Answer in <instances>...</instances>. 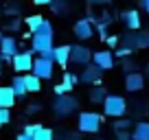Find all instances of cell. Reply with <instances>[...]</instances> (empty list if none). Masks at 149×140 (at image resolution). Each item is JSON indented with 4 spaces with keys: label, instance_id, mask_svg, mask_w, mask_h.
<instances>
[{
    "label": "cell",
    "instance_id": "obj_39",
    "mask_svg": "<svg viewBox=\"0 0 149 140\" xmlns=\"http://www.w3.org/2000/svg\"><path fill=\"white\" fill-rule=\"evenodd\" d=\"M0 75H2V61H0Z\"/></svg>",
    "mask_w": 149,
    "mask_h": 140
},
{
    "label": "cell",
    "instance_id": "obj_11",
    "mask_svg": "<svg viewBox=\"0 0 149 140\" xmlns=\"http://www.w3.org/2000/svg\"><path fill=\"white\" fill-rule=\"evenodd\" d=\"M92 64L101 70H112L114 68V53L112 51H99L92 53Z\"/></svg>",
    "mask_w": 149,
    "mask_h": 140
},
{
    "label": "cell",
    "instance_id": "obj_6",
    "mask_svg": "<svg viewBox=\"0 0 149 140\" xmlns=\"http://www.w3.org/2000/svg\"><path fill=\"white\" fill-rule=\"evenodd\" d=\"M77 98L70 96V94H64V96H57L55 101H53V112L57 114V116H68V114H72L74 110H77Z\"/></svg>",
    "mask_w": 149,
    "mask_h": 140
},
{
    "label": "cell",
    "instance_id": "obj_35",
    "mask_svg": "<svg viewBox=\"0 0 149 140\" xmlns=\"http://www.w3.org/2000/svg\"><path fill=\"white\" fill-rule=\"evenodd\" d=\"M90 5H94V7H99V5H107L110 0H88Z\"/></svg>",
    "mask_w": 149,
    "mask_h": 140
},
{
    "label": "cell",
    "instance_id": "obj_8",
    "mask_svg": "<svg viewBox=\"0 0 149 140\" xmlns=\"http://www.w3.org/2000/svg\"><path fill=\"white\" fill-rule=\"evenodd\" d=\"M92 61V51L88 46H81V44H74L70 46V64L77 66H88Z\"/></svg>",
    "mask_w": 149,
    "mask_h": 140
},
{
    "label": "cell",
    "instance_id": "obj_24",
    "mask_svg": "<svg viewBox=\"0 0 149 140\" xmlns=\"http://www.w3.org/2000/svg\"><path fill=\"white\" fill-rule=\"evenodd\" d=\"M77 81H79V77H74L72 72H64V77H61V83L66 85V90H68V92L72 90V85L77 83Z\"/></svg>",
    "mask_w": 149,
    "mask_h": 140
},
{
    "label": "cell",
    "instance_id": "obj_13",
    "mask_svg": "<svg viewBox=\"0 0 149 140\" xmlns=\"http://www.w3.org/2000/svg\"><path fill=\"white\" fill-rule=\"evenodd\" d=\"M143 88H145V77L140 75L138 70L125 75V90L127 92H138V90H143Z\"/></svg>",
    "mask_w": 149,
    "mask_h": 140
},
{
    "label": "cell",
    "instance_id": "obj_37",
    "mask_svg": "<svg viewBox=\"0 0 149 140\" xmlns=\"http://www.w3.org/2000/svg\"><path fill=\"white\" fill-rule=\"evenodd\" d=\"M33 2H35V5H51L53 0H33Z\"/></svg>",
    "mask_w": 149,
    "mask_h": 140
},
{
    "label": "cell",
    "instance_id": "obj_23",
    "mask_svg": "<svg viewBox=\"0 0 149 140\" xmlns=\"http://www.w3.org/2000/svg\"><path fill=\"white\" fill-rule=\"evenodd\" d=\"M33 35H42V37H53V24L48 22V20H44V24L40 28H37Z\"/></svg>",
    "mask_w": 149,
    "mask_h": 140
},
{
    "label": "cell",
    "instance_id": "obj_14",
    "mask_svg": "<svg viewBox=\"0 0 149 140\" xmlns=\"http://www.w3.org/2000/svg\"><path fill=\"white\" fill-rule=\"evenodd\" d=\"M53 61L66 68V64H70V44H61L53 48Z\"/></svg>",
    "mask_w": 149,
    "mask_h": 140
},
{
    "label": "cell",
    "instance_id": "obj_18",
    "mask_svg": "<svg viewBox=\"0 0 149 140\" xmlns=\"http://www.w3.org/2000/svg\"><path fill=\"white\" fill-rule=\"evenodd\" d=\"M11 90H13L15 98H20V96H24V94H29V92H26V83H24V75L13 77V81H11Z\"/></svg>",
    "mask_w": 149,
    "mask_h": 140
},
{
    "label": "cell",
    "instance_id": "obj_12",
    "mask_svg": "<svg viewBox=\"0 0 149 140\" xmlns=\"http://www.w3.org/2000/svg\"><path fill=\"white\" fill-rule=\"evenodd\" d=\"M72 33H74L77 40H90V37H94V26L84 18V20H77V22H74Z\"/></svg>",
    "mask_w": 149,
    "mask_h": 140
},
{
    "label": "cell",
    "instance_id": "obj_7",
    "mask_svg": "<svg viewBox=\"0 0 149 140\" xmlns=\"http://www.w3.org/2000/svg\"><path fill=\"white\" fill-rule=\"evenodd\" d=\"M55 61H51V59H44V57H35L33 59V75L37 77V79L42 81V79H51L53 77V68H55Z\"/></svg>",
    "mask_w": 149,
    "mask_h": 140
},
{
    "label": "cell",
    "instance_id": "obj_30",
    "mask_svg": "<svg viewBox=\"0 0 149 140\" xmlns=\"http://www.w3.org/2000/svg\"><path fill=\"white\" fill-rule=\"evenodd\" d=\"M9 121H11V116H9V110H0V127H5Z\"/></svg>",
    "mask_w": 149,
    "mask_h": 140
},
{
    "label": "cell",
    "instance_id": "obj_33",
    "mask_svg": "<svg viewBox=\"0 0 149 140\" xmlns=\"http://www.w3.org/2000/svg\"><path fill=\"white\" fill-rule=\"evenodd\" d=\"M40 110H42V107H40V103H31V105H26V114H37Z\"/></svg>",
    "mask_w": 149,
    "mask_h": 140
},
{
    "label": "cell",
    "instance_id": "obj_28",
    "mask_svg": "<svg viewBox=\"0 0 149 140\" xmlns=\"http://www.w3.org/2000/svg\"><path fill=\"white\" fill-rule=\"evenodd\" d=\"M132 48H127V46H121V48H116V51H114V55L116 57H121V59H127V57H132Z\"/></svg>",
    "mask_w": 149,
    "mask_h": 140
},
{
    "label": "cell",
    "instance_id": "obj_41",
    "mask_svg": "<svg viewBox=\"0 0 149 140\" xmlns=\"http://www.w3.org/2000/svg\"><path fill=\"white\" fill-rule=\"evenodd\" d=\"M0 40H2V33H0Z\"/></svg>",
    "mask_w": 149,
    "mask_h": 140
},
{
    "label": "cell",
    "instance_id": "obj_1",
    "mask_svg": "<svg viewBox=\"0 0 149 140\" xmlns=\"http://www.w3.org/2000/svg\"><path fill=\"white\" fill-rule=\"evenodd\" d=\"M101 105H103V114H105V116H112V118H121V116H125V112H127L125 98L118 96V94H107Z\"/></svg>",
    "mask_w": 149,
    "mask_h": 140
},
{
    "label": "cell",
    "instance_id": "obj_5",
    "mask_svg": "<svg viewBox=\"0 0 149 140\" xmlns=\"http://www.w3.org/2000/svg\"><path fill=\"white\" fill-rule=\"evenodd\" d=\"M18 53H20L18 40H15L13 35H2V40H0V61H9L11 64V59H13Z\"/></svg>",
    "mask_w": 149,
    "mask_h": 140
},
{
    "label": "cell",
    "instance_id": "obj_36",
    "mask_svg": "<svg viewBox=\"0 0 149 140\" xmlns=\"http://www.w3.org/2000/svg\"><path fill=\"white\" fill-rule=\"evenodd\" d=\"M138 2H140V7H143V9L149 13V0H138Z\"/></svg>",
    "mask_w": 149,
    "mask_h": 140
},
{
    "label": "cell",
    "instance_id": "obj_26",
    "mask_svg": "<svg viewBox=\"0 0 149 140\" xmlns=\"http://www.w3.org/2000/svg\"><path fill=\"white\" fill-rule=\"evenodd\" d=\"M132 127V121H127V118H116V123H114V131H127Z\"/></svg>",
    "mask_w": 149,
    "mask_h": 140
},
{
    "label": "cell",
    "instance_id": "obj_34",
    "mask_svg": "<svg viewBox=\"0 0 149 140\" xmlns=\"http://www.w3.org/2000/svg\"><path fill=\"white\" fill-rule=\"evenodd\" d=\"M116 140H132V134H127V131H116Z\"/></svg>",
    "mask_w": 149,
    "mask_h": 140
},
{
    "label": "cell",
    "instance_id": "obj_38",
    "mask_svg": "<svg viewBox=\"0 0 149 140\" xmlns=\"http://www.w3.org/2000/svg\"><path fill=\"white\" fill-rule=\"evenodd\" d=\"M15 140H33V138H29V136H24V134H20V136H18V138H15Z\"/></svg>",
    "mask_w": 149,
    "mask_h": 140
},
{
    "label": "cell",
    "instance_id": "obj_10",
    "mask_svg": "<svg viewBox=\"0 0 149 140\" xmlns=\"http://www.w3.org/2000/svg\"><path fill=\"white\" fill-rule=\"evenodd\" d=\"M101 77H103V70L97 68V66L90 61L88 66H84V72L79 75V81L81 83H88V85H99L101 83Z\"/></svg>",
    "mask_w": 149,
    "mask_h": 140
},
{
    "label": "cell",
    "instance_id": "obj_21",
    "mask_svg": "<svg viewBox=\"0 0 149 140\" xmlns=\"http://www.w3.org/2000/svg\"><path fill=\"white\" fill-rule=\"evenodd\" d=\"M105 96H107V92H105V88H103L101 83L94 85V88L90 90V101H92V103H103Z\"/></svg>",
    "mask_w": 149,
    "mask_h": 140
},
{
    "label": "cell",
    "instance_id": "obj_20",
    "mask_svg": "<svg viewBox=\"0 0 149 140\" xmlns=\"http://www.w3.org/2000/svg\"><path fill=\"white\" fill-rule=\"evenodd\" d=\"M24 24H26V28H29V33H35L37 28L44 24V15H31V18H24Z\"/></svg>",
    "mask_w": 149,
    "mask_h": 140
},
{
    "label": "cell",
    "instance_id": "obj_15",
    "mask_svg": "<svg viewBox=\"0 0 149 140\" xmlns=\"http://www.w3.org/2000/svg\"><path fill=\"white\" fill-rule=\"evenodd\" d=\"M15 105V94L11 85H0V110H11Z\"/></svg>",
    "mask_w": 149,
    "mask_h": 140
},
{
    "label": "cell",
    "instance_id": "obj_17",
    "mask_svg": "<svg viewBox=\"0 0 149 140\" xmlns=\"http://www.w3.org/2000/svg\"><path fill=\"white\" fill-rule=\"evenodd\" d=\"M132 140H149V123H136L132 131Z\"/></svg>",
    "mask_w": 149,
    "mask_h": 140
},
{
    "label": "cell",
    "instance_id": "obj_3",
    "mask_svg": "<svg viewBox=\"0 0 149 140\" xmlns=\"http://www.w3.org/2000/svg\"><path fill=\"white\" fill-rule=\"evenodd\" d=\"M33 51L29 48V51H20L18 55L11 59V66H13V70L18 72V75H29L33 70Z\"/></svg>",
    "mask_w": 149,
    "mask_h": 140
},
{
    "label": "cell",
    "instance_id": "obj_25",
    "mask_svg": "<svg viewBox=\"0 0 149 140\" xmlns=\"http://www.w3.org/2000/svg\"><path fill=\"white\" fill-rule=\"evenodd\" d=\"M51 9L55 11V13H66V11H68V2H66V0H53Z\"/></svg>",
    "mask_w": 149,
    "mask_h": 140
},
{
    "label": "cell",
    "instance_id": "obj_31",
    "mask_svg": "<svg viewBox=\"0 0 149 140\" xmlns=\"http://www.w3.org/2000/svg\"><path fill=\"white\" fill-rule=\"evenodd\" d=\"M20 24H22V20L13 18V20H9V22H7V28H9V31H18V28H20Z\"/></svg>",
    "mask_w": 149,
    "mask_h": 140
},
{
    "label": "cell",
    "instance_id": "obj_4",
    "mask_svg": "<svg viewBox=\"0 0 149 140\" xmlns=\"http://www.w3.org/2000/svg\"><path fill=\"white\" fill-rule=\"evenodd\" d=\"M53 37H42V35H31V51L40 53V57L53 61Z\"/></svg>",
    "mask_w": 149,
    "mask_h": 140
},
{
    "label": "cell",
    "instance_id": "obj_27",
    "mask_svg": "<svg viewBox=\"0 0 149 140\" xmlns=\"http://www.w3.org/2000/svg\"><path fill=\"white\" fill-rule=\"evenodd\" d=\"M40 129H42V125L33 123V125H26V127H24V129H22V134H24V136H29V138H33V136H35Z\"/></svg>",
    "mask_w": 149,
    "mask_h": 140
},
{
    "label": "cell",
    "instance_id": "obj_22",
    "mask_svg": "<svg viewBox=\"0 0 149 140\" xmlns=\"http://www.w3.org/2000/svg\"><path fill=\"white\" fill-rule=\"evenodd\" d=\"M33 140H55V131H53L51 127H48V129H46V127H42V129L33 136Z\"/></svg>",
    "mask_w": 149,
    "mask_h": 140
},
{
    "label": "cell",
    "instance_id": "obj_16",
    "mask_svg": "<svg viewBox=\"0 0 149 140\" xmlns=\"http://www.w3.org/2000/svg\"><path fill=\"white\" fill-rule=\"evenodd\" d=\"M121 18H123V24H125L130 31H138V28H140V13H138L136 9L123 11Z\"/></svg>",
    "mask_w": 149,
    "mask_h": 140
},
{
    "label": "cell",
    "instance_id": "obj_40",
    "mask_svg": "<svg viewBox=\"0 0 149 140\" xmlns=\"http://www.w3.org/2000/svg\"><path fill=\"white\" fill-rule=\"evenodd\" d=\"M147 77H149V66H147Z\"/></svg>",
    "mask_w": 149,
    "mask_h": 140
},
{
    "label": "cell",
    "instance_id": "obj_19",
    "mask_svg": "<svg viewBox=\"0 0 149 140\" xmlns=\"http://www.w3.org/2000/svg\"><path fill=\"white\" fill-rule=\"evenodd\" d=\"M24 83H26V92H40L42 90V81L37 79L33 72H29V75H24Z\"/></svg>",
    "mask_w": 149,
    "mask_h": 140
},
{
    "label": "cell",
    "instance_id": "obj_29",
    "mask_svg": "<svg viewBox=\"0 0 149 140\" xmlns=\"http://www.w3.org/2000/svg\"><path fill=\"white\" fill-rule=\"evenodd\" d=\"M123 70H125L127 75H130V72H136V64L130 59V57H127V59H123Z\"/></svg>",
    "mask_w": 149,
    "mask_h": 140
},
{
    "label": "cell",
    "instance_id": "obj_32",
    "mask_svg": "<svg viewBox=\"0 0 149 140\" xmlns=\"http://www.w3.org/2000/svg\"><path fill=\"white\" fill-rule=\"evenodd\" d=\"M105 42H107V46H110V48H116L121 40H118L116 35H107V40H105Z\"/></svg>",
    "mask_w": 149,
    "mask_h": 140
},
{
    "label": "cell",
    "instance_id": "obj_9",
    "mask_svg": "<svg viewBox=\"0 0 149 140\" xmlns=\"http://www.w3.org/2000/svg\"><path fill=\"white\" fill-rule=\"evenodd\" d=\"M121 42L125 44L127 48H132V51H136V48H149V33H130V35H123Z\"/></svg>",
    "mask_w": 149,
    "mask_h": 140
},
{
    "label": "cell",
    "instance_id": "obj_2",
    "mask_svg": "<svg viewBox=\"0 0 149 140\" xmlns=\"http://www.w3.org/2000/svg\"><path fill=\"white\" fill-rule=\"evenodd\" d=\"M77 125H79V131H84V134H97L103 125V116L97 112H81L77 118Z\"/></svg>",
    "mask_w": 149,
    "mask_h": 140
}]
</instances>
